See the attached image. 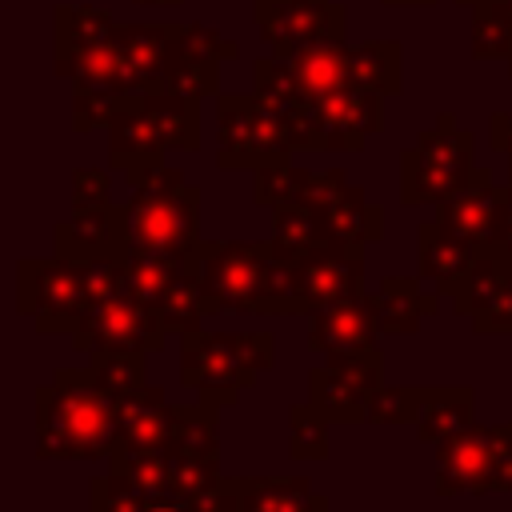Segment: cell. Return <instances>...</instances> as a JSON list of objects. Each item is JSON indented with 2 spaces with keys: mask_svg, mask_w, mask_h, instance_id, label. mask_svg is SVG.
I'll return each instance as SVG.
<instances>
[{
  "mask_svg": "<svg viewBox=\"0 0 512 512\" xmlns=\"http://www.w3.org/2000/svg\"><path fill=\"white\" fill-rule=\"evenodd\" d=\"M168 152L172 148L160 136V128L152 124V116L144 112L140 92H132L108 124V168L120 172L124 180H132V176H144V172L160 168Z\"/></svg>",
  "mask_w": 512,
  "mask_h": 512,
  "instance_id": "d6986e66",
  "label": "cell"
},
{
  "mask_svg": "<svg viewBox=\"0 0 512 512\" xmlns=\"http://www.w3.org/2000/svg\"><path fill=\"white\" fill-rule=\"evenodd\" d=\"M144 352H128V356H100L92 360V368L104 376V384H112L120 396L136 392L140 384H148V372H144Z\"/></svg>",
  "mask_w": 512,
  "mask_h": 512,
  "instance_id": "74e56055",
  "label": "cell"
},
{
  "mask_svg": "<svg viewBox=\"0 0 512 512\" xmlns=\"http://www.w3.org/2000/svg\"><path fill=\"white\" fill-rule=\"evenodd\" d=\"M488 148L512 160V112H492L488 116Z\"/></svg>",
  "mask_w": 512,
  "mask_h": 512,
  "instance_id": "60d3db41",
  "label": "cell"
},
{
  "mask_svg": "<svg viewBox=\"0 0 512 512\" xmlns=\"http://www.w3.org/2000/svg\"><path fill=\"white\" fill-rule=\"evenodd\" d=\"M144 112L176 152H196L200 148V100L176 96V92H140Z\"/></svg>",
  "mask_w": 512,
  "mask_h": 512,
  "instance_id": "f546056e",
  "label": "cell"
},
{
  "mask_svg": "<svg viewBox=\"0 0 512 512\" xmlns=\"http://www.w3.org/2000/svg\"><path fill=\"white\" fill-rule=\"evenodd\" d=\"M472 328L484 336H512V256L508 252H504V272H500L496 296L480 316H472Z\"/></svg>",
  "mask_w": 512,
  "mask_h": 512,
  "instance_id": "8d00e7d4",
  "label": "cell"
},
{
  "mask_svg": "<svg viewBox=\"0 0 512 512\" xmlns=\"http://www.w3.org/2000/svg\"><path fill=\"white\" fill-rule=\"evenodd\" d=\"M484 248L480 244H472V240H464V236H452V232H444L436 220H428V224H420V232H416V276H424L432 288H440L444 296L452 292V284L472 268V260L480 256Z\"/></svg>",
  "mask_w": 512,
  "mask_h": 512,
  "instance_id": "d4e9b609",
  "label": "cell"
},
{
  "mask_svg": "<svg viewBox=\"0 0 512 512\" xmlns=\"http://www.w3.org/2000/svg\"><path fill=\"white\" fill-rule=\"evenodd\" d=\"M508 192H512V160H508Z\"/></svg>",
  "mask_w": 512,
  "mask_h": 512,
  "instance_id": "f6af8a7d",
  "label": "cell"
},
{
  "mask_svg": "<svg viewBox=\"0 0 512 512\" xmlns=\"http://www.w3.org/2000/svg\"><path fill=\"white\" fill-rule=\"evenodd\" d=\"M92 304L88 260L48 256V260H20L16 264V308L32 320L40 336H72L84 308Z\"/></svg>",
  "mask_w": 512,
  "mask_h": 512,
  "instance_id": "9c48e42d",
  "label": "cell"
},
{
  "mask_svg": "<svg viewBox=\"0 0 512 512\" xmlns=\"http://www.w3.org/2000/svg\"><path fill=\"white\" fill-rule=\"evenodd\" d=\"M132 4H140V8H180L184 0H132Z\"/></svg>",
  "mask_w": 512,
  "mask_h": 512,
  "instance_id": "b9f144b4",
  "label": "cell"
},
{
  "mask_svg": "<svg viewBox=\"0 0 512 512\" xmlns=\"http://www.w3.org/2000/svg\"><path fill=\"white\" fill-rule=\"evenodd\" d=\"M500 200H504V188L492 180V168H472V180L452 192L448 200L436 204V224L452 236H464L480 248H488V236H492V224H496V212H500Z\"/></svg>",
  "mask_w": 512,
  "mask_h": 512,
  "instance_id": "7402d4cb",
  "label": "cell"
},
{
  "mask_svg": "<svg viewBox=\"0 0 512 512\" xmlns=\"http://www.w3.org/2000/svg\"><path fill=\"white\" fill-rule=\"evenodd\" d=\"M320 152H360L384 128V96L368 88H340L312 100Z\"/></svg>",
  "mask_w": 512,
  "mask_h": 512,
  "instance_id": "2e32d148",
  "label": "cell"
},
{
  "mask_svg": "<svg viewBox=\"0 0 512 512\" xmlns=\"http://www.w3.org/2000/svg\"><path fill=\"white\" fill-rule=\"evenodd\" d=\"M476 424V392L468 384H448V388H420V416H416V436L420 444L436 448L452 440L456 432Z\"/></svg>",
  "mask_w": 512,
  "mask_h": 512,
  "instance_id": "484cf974",
  "label": "cell"
},
{
  "mask_svg": "<svg viewBox=\"0 0 512 512\" xmlns=\"http://www.w3.org/2000/svg\"><path fill=\"white\" fill-rule=\"evenodd\" d=\"M128 96H132V92H128ZM128 96H116V92H72V132L108 128L112 116L124 108Z\"/></svg>",
  "mask_w": 512,
  "mask_h": 512,
  "instance_id": "d590c367",
  "label": "cell"
},
{
  "mask_svg": "<svg viewBox=\"0 0 512 512\" xmlns=\"http://www.w3.org/2000/svg\"><path fill=\"white\" fill-rule=\"evenodd\" d=\"M92 512H192L184 500L172 496H148V492H132L124 484H116L108 472L100 480H92Z\"/></svg>",
  "mask_w": 512,
  "mask_h": 512,
  "instance_id": "836d02e7",
  "label": "cell"
},
{
  "mask_svg": "<svg viewBox=\"0 0 512 512\" xmlns=\"http://www.w3.org/2000/svg\"><path fill=\"white\" fill-rule=\"evenodd\" d=\"M112 200L108 168H76L72 172V204H104Z\"/></svg>",
  "mask_w": 512,
  "mask_h": 512,
  "instance_id": "f35d334b",
  "label": "cell"
},
{
  "mask_svg": "<svg viewBox=\"0 0 512 512\" xmlns=\"http://www.w3.org/2000/svg\"><path fill=\"white\" fill-rule=\"evenodd\" d=\"M76 344V352H84L88 360L100 356H128V352H160L168 340L164 320L152 312V304L124 280L120 288H112L108 296L92 300L80 316V324L68 336Z\"/></svg>",
  "mask_w": 512,
  "mask_h": 512,
  "instance_id": "ba28073f",
  "label": "cell"
},
{
  "mask_svg": "<svg viewBox=\"0 0 512 512\" xmlns=\"http://www.w3.org/2000/svg\"><path fill=\"white\" fill-rule=\"evenodd\" d=\"M320 220H324V232H328V244H356V248H368L384 236V212L380 204H372L364 196V188L348 184L344 196H336L328 208H316Z\"/></svg>",
  "mask_w": 512,
  "mask_h": 512,
  "instance_id": "83f0119b",
  "label": "cell"
},
{
  "mask_svg": "<svg viewBox=\"0 0 512 512\" xmlns=\"http://www.w3.org/2000/svg\"><path fill=\"white\" fill-rule=\"evenodd\" d=\"M380 384H384L380 348L352 352V356H328L308 372V400L332 424H368V404Z\"/></svg>",
  "mask_w": 512,
  "mask_h": 512,
  "instance_id": "4fadbf2b",
  "label": "cell"
},
{
  "mask_svg": "<svg viewBox=\"0 0 512 512\" xmlns=\"http://www.w3.org/2000/svg\"><path fill=\"white\" fill-rule=\"evenodd\" d=\"M512 56V16L500 0L472 8V60H508Z\"/></svg>",
  "mask_w": 512,
  "mask_h": 512,
  "instance_id": "d6a6232c",
  "label": "cell"
},
{
  "mask_svg": "<svg viewBox=\"0 0 512 512\" xmlns=\"http://www.w3.org/2000/svg\"><path fill=\"white\" fill-rule=\"evenodd\" d=\"M52 48H56V76L68 80L72 92H116V96L140 92L112 12L92 4H56Z\"/></svg>",
  "mask_w": 512,
  "mask_h": 512,
  "instance_id": "277c9868",
  "label": "cell"
},
{
  "mask_svg": "<svg viewBox=\"0 0 512 512\" xmlns=\"http://www.w3.org/2000/svg\"><path fill=\"white\" fill-rule=\"evenodd\" d=\"M252 20L272 56L288 60L316 40L344 36L348 12L340 0H252Z\"/></svg>",
  "mask_w": 512,
  "mask_h": 512,
  "instance_id": "5bb4252c",
  "label": "cell"
},
{
  "mask_svg": "<svg viewBox=\"0 0 512 512\" xmlns=\"http://www.w3.org/2000/svg\"><path fill=\"white\" fill-rule=\"evenodd\" d=\"M352 88H368L380 96H400L404 88V52L396 40H364L352 44Z\"/></svg>",
  "mask_w": 512,
  "mask_h": 512,
  "instance_id": "f1b7e54d",
  "label": "cell"
},
{
  "mask_svg": "<svg viewBox=\"0 0 512 512\" xmlns=\"http://www.w3.org/2000/svg\"><path fill=\"white\" fill-rule=\"evenodd\" d=\"M176 28H180L176 20H164V24H140V20L136 24H120V44H124V56L132 64V76H136L140 92H160L164 88Z\"/></svg>",
  "mask_w": 512,
  "mask_h": 512,
  "instance_id": "4316f807",
  "label": "cell"
},
{
  "mask_svg": "<svg viewBox=\"0 0 512 512\" xmlns=\"http://www.w3.org/2000/svg\"><path fill=\"white\" fill-rule=\"evenodd\" d=\"M328 416L312 404V400H300L288 408V452L292 460H328Z\"/></svg>",
  "mask_w": 512,
  "mask_h": 512,
  "instance_id": "1f68e13d",
  "label": "cell"
},
{
  "mask_svg": "<svg viewBox=\"0 0 512 512\" xmlns=\"http://www.w3.org/2000/svg\"><path fill=\"white\" fill-rule=\"evenodd\" d=\"M512 492V420L472 424L436 444V496Z\"/></svg>",
  "mask_w": 512,
  "mask_h": 512,
  "instance_id": "30bf717a",
  "label": "cell"
},
{
  "mask_svg": "<svg viewBox=\"0 0 512 512\" xmlns=\"http://www.w3.org/2000/svg\"><path fill=\"white\" fill-rule=\"evenodd\" d=\"M276 364V336L260 332H184L180 336V384L196 400L232 408L260 372Z\"/></svg>",
  "mask_w": 512,
  "mask_h": 512,
  "instance_id": "5b68a950",
  "label": "cell"
},
{
  "mask_svg": "<svg viewBox=\"0 0 512 512\" xmlns=\"http://www.w3.org/2000/svg\"><path fill=\"white\" fill-rule=\"evenodd\" d=\"M296 88L304 92V100H320L328 92H340V88H352V44L344 36H332V40H316L308 44L304 52L288 56L284 60Z\"/></svg>",
  "mask_w": 512,
  "mask_h": 512,
  "instance_id": "cb8c5ba5",
  "label": "cell"
},
{
  "mask_svg": "<svg viewBox=\"0 0 512 512\" xmlns=\"http://www.w3.org/2000/svg\"><path fill=\"white\" fill-rule=\"evenodd\" d=\"M312 168H300L292 160H276L252 172V200L264 208H280V204H300L308 192Z\"/></svg>",
  "mask_w": 512,
  "mask_h": 512,
  "instance_id": "4dcf8cb0",
  "label": "cell"
},
{
  "mask_svg": "<svg viewBox=\"0 0 512 512\" xmlns=\"http://www.w3.org/2000/svg\"><path fill=\"white\" fill-rule=\"evenodd\" d=\"M280 260H284L288 316H312L328 304L356 300L368 292L364 248H356V244H320L304 256H280Z\"/></svg>",
  "mask_w": 512,
  "mask_h": 512,
  "instance_id": "7c38bea8",
  "label": "cell"
},
{
  "mask_svg": "<svg viewBox=\"0 0 512 512\" xmlns=\"http://www.w3.org/2000/svg\"><path fill=\"white\" fill-rule=\"evenodd\" d=\"M476 136L456 124L452 112H440L432 128L416 136L412 148L400 152V204H440L472 180L476 168Z\"/></svg>",
  "mask_w": 512,
  "mask_h": 512,
  "instance_id": "52a82bcc",
  "label": "cell"
},
{
  "mask_svg": "<svg viewBox=\"0 0 512 512\" xmlns=\"http://www.w3.org/2000/svg\"><path fill=\"white\" fill-rule=\"evenodd\" d=\"M292 152H320L312 124V104L296 116L272 108L256 92H220L216 96V164L232 172H256Z\"/></svg>",
  "mask_w": 512,
  "mask_h": 512,
  "instance_id": "3957f363",
  "label": "cell"
},
{
  "mask_svg": "<svg viewBox=\"0 0 512 512\" xmlns=\"http://www.w3.org/2000/svg\"><path fill=\"white\" fill-rule=\"evenodd\" d=\"M120 392L88 368H60L36 388L40 460H108L120 432Z\"/></svg>",
  "mask_w": 512,
  "mask_h": 512,
  "instance_id": "6da1fadb",
  "label": "cell"
},
{
  "mask_svg": "<svg viewBox=\"0 0 512 512\" xmlns=\"http://www.w3.org/2000/svg\"><path fill=\"white\" fill-rule=\"evenodd\" d=\"M384 4H392V8H432L436 0H384Z\"/></svg>",
  "mask_w": 512,
  "mask_h": 512,
  "instance_id": "7bdbcfd3",
  "label": "cell"
},
{
  "mask_svg": "<svg viewBox=\"0 0 512 512\" xmlns=\"http://www.w3.org/2000/svg\"><path fill=\"white\" fill-rule=\"evenodd\" d=\"M240 48L236 40H224L208 24H180L172 36V60L160 92H176L188 100L220 96V64L236 60Z\"/></svg>",
  "mask_w": 512,
  "mask_h": 512,
  "instance_id": "9a60e30c",
  "label": "cell"
},
{
  "mask_svg": "<svg viewBox=\"0 0 512 512\" xmlns=\"http://www.w3.org/2000/svg\"><path fill=\"white\" fill-rule=\"evenodd\" d=\"M184 404H168L164 388L140 384L120 400V432L112 452H156L168 448L180 432Z\"/></svg>",
  "mask_w": 512,
  "mask_h": 512,
  "instance_id": "ffe728a7",
  "label": "cell"
},
{
  "mask_svg": "<svg viewBox=\"0 0 512 512\" xmlns=\"http://www.w3.org/2000/svg\"><path fill=\"white\" fill-rule=\"evenodd\" d=\"M504 64H508V76H512V56H508V60H504Z\"/></svg>",
  "mask_w": 512,
  "mask_h": 512,
  "instance_id": "bcb514c9",
  "label": "cell"
},
{
  "mask_svg": "<svg viewBox=\"0 0 512 512\" xmlns=\"http://www.w3.org/2000/svg\"><path fill=\"white\" fill-rule=\"evenodd\" d=\"M488 252H508L512 256V192L504 184V200H500V212H496V224H492V236H488Z\"/></svg>",
  "mask_w": 512,
  "mask_h": 512,
  "instance_id": "ab89813d",
  "label": "cell"
},
{
  "mask_svg": "<svg viewBox=\"0 0 512 512\" xmlns=\"http://www.w3.org/2000/svg\"><path fill=\"white\" fill-rule=\"evenodd\" d=\"M196 268L208 316H288L284 260L272 240H204Z\"/></svg>",
  "mask_w": 512,
  "mask_h": 512,
  "instance_id": "7a4b0ae2",
  "label": "cell"
},
{
  "mask_svg": "<svg viewBox=\"0 0 512 512\" xmlns=\"http://www.w3.org/2000/svg\"><path fill=\"white\" fill-rule=\"evenodd\" d=\"M128 196V252H164V256H196L200 236V188L188 184L180 168H152L132 176Z\"/></svg>",
  "mask_w": 512,
  "mask_h": 512,
  "instance_id": "8992f818",
  "label": "cell"
},
{
  "mask_svg": "<svg viewBox=\"0 0 512 512\" xmlns=\"http://www.w3.org/2000/svg\"><path fill=\"white\" fill-rule=\"evenodd\" d=\"M128 284L152 304L168 332L184 336L204 328V292L196 256H164V252H124L120 256Z\"/></svg>",
  "mask_w": 512,
  "mask_h": 512,
  "instance_id": "8fae6325",
  "label": "cell"
},
{
  "mask_svg": "<svg viewBox=\"0 0 512 512\" xmlns=\"http://www.w3.org/2000/svg\"><path fill=\"white\" fill-rule=\"evenodd\" d=\"M456 4H464V8H476V4H488V0H456Z\"/></svg>",
  "mask_w": 512,
  "mask_h": 512,
  "instance_id": "ee69618b",
  "label": "cell"
},
{
  "mask_svg": "<svg viewBox=\"0 0 512 512\" xmlns=\"http://www.w3.org/2000/svg\"><path fill=\"white\" fill-rule=\"evenodd\" d=\"M380 332L384 336H408L428 316L440 312V288H428L424 276H384L376 288H368Z\"/></svg>",
  "mask_w": 512,
  "mask_h": 512,
  "instance_id": "603a6c76",
  "label": "cell"
},
{
  "mask_svg": "<svg viewBox=\"0 0 512 512\" xmlns=\"http://www.w3.org/2000/svg\"><path fill=\"white\" fill-rule=\"evenodd\" d=\"M420 416V388L380 384L368 404V424H416Z\"/></svg>",
  "mask_w": 512,
  "mask_h": 512,
  "instance_id": "e575fe53",
  "label": "cell"
},
{
  "mask_svg": "<svg viewBox=\"0 0 512 512\" xmlns=\"http://www.w3.org/2000/svg\"><path fill=\"white\" fill-rule=\"evenodd\" d=\"M380 320L372 308V296H356V300H340L328 304L320 312L308 316V348L320 352V360L328 356H352V352H376L380 348Z\"/></svg>",
  "mask_w": 512,
  "mask_h": 512,
  "instance_id": "ac0fdd59",
  "label": "cell"
},
{
  "mask_svg": "<svg viewBox=\"0 0 512 512\" xmlns=\"http://www.w3.org/2000/svg\"><path fill=\"white\" fill-rule=\"evenodd\" d=\"M56 256L68 260H120L128 252V208L124 204H72L52 228Z\"/></svg>",
  "mask_w": 512,
  "mask_h": 512,
  "instance_id": "e0dca14e",
  "label": "cell"
},
{
  "mask_svg": "<svg viewBox=\"0 0 512 512\" xmlns=\"http://www.w3.org/2000/svg\"><path fill=\"white\" fill-rule=\"evenodd\" d=\"M224 512H328L308 476H224Z\"/></svg>",
  "mask_w": 512,
  "mask_h": 512,
  "instance_id": "44dd1931",
  "label": "cell"
}]
</instances>
